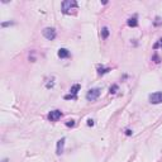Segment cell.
<instances>
[{
    "instance_id": "8fae6325",
    "label": "cell",
    "mask_w": 162,
    "mask_h": 162,
    "mask_svg": "<svg viewBox=\"0 0 162 162\" xmlns=\"http://www.w3.org/2000/svg\"><path fill=\"white\" fill-rule=\"evenodd\" d=\"M108 71H110V69H104V67H97V74L99 75H104Z\"/></svg>"
},
{
    "instance_id": "6da1fadb",
    "label": "cell",
    "mask_w": 162,
    "mask_h": 162,
    "mask_svg": "<svg viewBox=\"0 0 162 162\" xmlns=\"http://www.w3.org/2000/svg\"><path fill=\"white\" fill-rule=\"evenodd\" d=\"M61 8H62L63 14L71 15V14H76V11H77V9H79V4L75 0H65V1L62 3V5H61Z\"/></svg>"
},
{
    "instance_id": "52a82bcc",
    "label": "cell",
    "mask_w": 162,
    "mask_h": 162,
    "mask_svg": "<svg viewBox=\"0 0 162 162\" xmlns=\"http://www.w3.org/2000/svg\"><path fill=\"white\" fill-rule=\"evenodd\" d=\"M65 142H66V138H61L58 142H57V149H56V153L57 155H61L63 152V146H65Z\"/></svg>"
},
{
    "instance_id": "9c48e42d",
    "label": "cell",
    "mask_w": 162,
    "mask_h": 162,
    "mask_svg": "<svg viewBox=\"0 0 162 162\" xmlns=\"http://www.w3.org/2000/svg\"><path fill=\"white\" fill-rule=\"evenodd\" d=\"M127 24L129 27H137L138 26V20H137V17H132L127 20Z\"/></svg>"
},
{
    "instance_id": "ac0fdd59",
    "label": "cell",
    "mask_w": 162,
    "mask_h": 162,
    "mask_svg": "<svg viewBox=\"0 0 162 162\" xmlns=\"http://www.w3.org/2000/svg\"><path fill=\"white\" fill-rule=\"evenodd\" d=\"M10 24H13L11 22H7V23H1V27H7V26H10Z\"/></svg>"
},
{
    "instance_id": "277c9868",
    "label": "cell",
    "mask_w": 162,
    "mask_h": 162,
    "mask_svg": "<svg viewBox=\"0 0 162 162\" xmlns=\"http://www.w3.org/2000/svg\"><path fill=\"white\" fill-rule=\"evenodd\" d=\"M80 85L79 84H75L74 86H72L71 89H70V94L69 95H65V99L66 100H69V99H76V95H77V93H79V90H80Z\"/></svg>"
},
{
    "instance_id": "e0dca14e",
    "label": "cell",
    "mask_w": 162,
    "mask_h": 162,
    "mask_svg": "<svg viewBox=\"0 0 162 162\" xmlns=\"http://www.w3.org/2000/svg\"><path fill=\"white\" fill-rule=\"evenodd\" d=\"M125 134H127V136H132L133 132H132L130 129H127V130H125Z\"/></svg>"
},
{
    "instance_id": "3957f363",
    "label": "cell",
    "mask_w": 162,
    "mask_h": 162,
    "mask_svg": "<svg viewBox=\"0 0 162 162\" xmlns=\"http://www.w3.org/2000/svg\"><path fill=\"white\" fill-rule=\"evenodd\" d=\"M43 36H44V38L46 39H48V41H53L54 38H56V29L54 28H44L43 29Z\"/></svg>"
},
{
    "instance_id": "ba28073f",
    "label": "cell",
    "mask_w": 162,
    "mask_h": 162,
    "mask_svg": "<svg viewBox=\"0 0 162 162\" xmlns=\"http://www.w3.org/2000/svg\"><path fill=\"white\" fill-rule=\"evenodd\" d=\"M58 57L60 58H67V57H70V51L66 50V48H60L58 50Z\"/></svg>"
},
{
    "instance_id": "30bf717a",
    "label": "cell",
    "mask_w": 162,
    "mask_h": 162,
    "mask_svg": "<svg viewBox=\"0 0 162 162\" xmlns=\"http://www.w3.org/2000/svg\"><path fill=\"white\" fill-rule=\"evenodd\" d=\"M102 37L104 39H106L109 37V29H108V27H103L102 28Z\"/></svg>"
},
{
    "instance_id": "2e32d148",
    "label": "cell",
    "mask_w": 162,
    "mask_h": 162,
    "mask_svg": "<svg viewBox=\"0 0 162 162\" xmlns=\"http://www.w3.org/2000/svg\"><path fill=\"white\" fill-rule=\"evenodd\" d=\"M160 20H161V19H160V17H157V18H156V22H155V26H160V23H161V22H160Z\"/></svg>"
},
{
    "instance_id": "5bb4252c",
    "label": "cell",
    "mask_w": 162,
    "mask_h": 162,
    "mask_svg": "<svg viewBox=\"0 0 162 162\" xmlns=\"http://www.w3.org/2000/svg\"><path fill=\"white\" fill-rule=\"evenodd\" d=\"M153 47H155V48H158V47H161V48H162V38L160 39V42H158V43H156V44L153 46Z\"/></svg>"
},
{
    "instance_id": "9a60e30c",
    "label": "cell",
    "mask_w": 162,
    "mask_h": 162,
    "mask_svg": "<svg viewBox=\"0 0 162 162\" xmlns=\"http://www.w3.org/2000/svg\"><path fill=\"white\" fill-rule=\"evenodd\" d=\"M87 125H89V127H93V125H94V120H93V119H89V120H87Z\"/></svg>"
},
{
    "instance_id": "4fadbf2b",
    "label": "cell",
    "mask_w": 162,
    "mask_h": 162,
    "mask_svg": "<svg viewBox=\"0 0 162 162\" xmlns=\"http://www.w3.org/2000/svg\"><path fill=\"white\" fill-rule=\"evenodd\" d=\"M65 124H66V127H74V125H75V120H67Z\"/></svg>"
},
{
    "instance_id": "d6986e66",
    "label": "cell",
    "mask_w": 162,
    "mask_h": 162,
    "mask_svg": "<svg viewBox=\"0 0 162 162\" xmlns=\"http://www.w3.org/2000/svg\"><path fill=\"white\" fill-rule=\"evenodd\" d=\"M3 162H8V160H7V158H5V160H3Z\"/></svg>"
},
{
    "instance_id": "7c38bea8",
    "label": "cell",
    "mask_w": 162,
    "mask_h": 162,
    "mask_svg": "<svg viewBox=\"0 0 162 162\" xmlns=\"http://www.w3.org/2000/svg\"><path fill=\"white\" fill-rule=\"evenodd\" d=\"M118 89H119V86H118L117 84L112 85V86H110V89H109V93H110V94H115V93H117V91H118Z\"/></svg>"
},
{
    "instance_id": "8992f818",
    "label": "cell",
    "mask_w": 162,
    "mask_h": 162,
    "mask_svg": "<svg viewBox=\"0 0 162 162\" xmlns=\"http://www.w3.org/2000/svg\"><path fill=\"white\" fill-rule=\"evenodd\" d=\"M62 117V112L61 110H52L48 113V119H50L51 122H56V120H58V119Z\"/></svg>"
},
{
    "instance_id": "5b68a950",
    "label": "cell",
    "mask_w": 162,
    "mask_h": 162,
    "mask_svg": "<svg viewBox=\"0 0 162 162\" xmlns=\"http://www.w3.org/2000/svg\"><path fill=\"white\" fill-rule=\"evenodd\" d=\"M149 102L152 104H161L162 103V93L161 91H157V93H153L149 95Z\"/></svg>"
},
{
    "instance_id": "7a4b0ae2",
    "label": "cell",
    "mask_w": 162,
    "mask_h": 162,
    "mask_svg": "<svg viewBox=\"0 0 162 162\" xmlns=\"http://www.w3.org/2000/svg\"><path fill=\"white\" fill-rule=\"evenodd\" d=\"M100 93H102V90H100L99 87L90 89L86 94V99L89 100V102H94V100H96L97 97L100 96Z\"/></svg>"
}]
</instances>
